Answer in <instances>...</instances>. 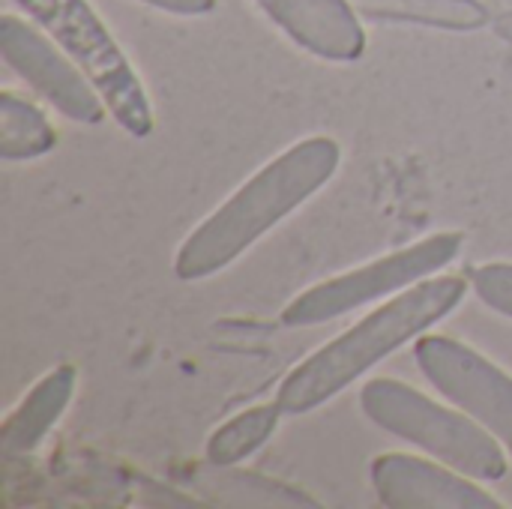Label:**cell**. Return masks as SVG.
I'll list each match as a JSON object with an SVG mask.
<instances>
[{"label": "cell", "instance_id": "5bb4252c", "mask_svg": "<svg viewBox=\"0 0 512 509\" xmlns=\"http://www.w3.org/2000/svg\"><path fill=\"white\" fill-rule=\"evenodd\" d=\"M279 402L249 408L237 417H231L222 429H216L207 441V462L210 465H240L252 453H258L276 432L282 420Z\"/></svg>", "mask_w": 512, "mask_h": 509}, {"label": "cell", "instance_id": "277c9868", "mask_svg": "<svg viewBox=\"0 0 512 509\" xmlns=\"http://www.w3.org/2000/svg\"><path fill=\"white\" fill-rule=\"evenodd\" d=\"M96 84L111 117L132 135L153 132V105L120 42L87 0H15Z\"/></svg>", "mask_w": 512, "mask_h": 509}, {"label": "cell", "instance_id": "7a4b0ae2", "mask_svg": "<svg viewBox=\"0 0 512 509\" xmlns=\"http://www.w3.org/2000/svg\"><path fill=\"white\" fill-rule=\"evenodd\" d=\"M465 294L468 282L462 276L423 279L405 288L390 303H384L351 330L306 357L300 366H294L279 384V408L288 417H297L327 405L390 354L426 336L438 321L453 315L462 306Z\"/></svg>", "mask_w": 512, "mask_h": 509}, {"label": "cell", "instance_id": "9a60e30c", "mask_svg": "<svg viewBox=\"0 0 512 509\" xmlns=\"http://www.w3.org/2000/svg\"><path fill=\"white\" fill-rule=\"evenodd\" d=\"M474 291L477 297L498 315L512 321V264L504 261H492V264H480L474 273Z\"/></svg>", "mask_w": 512, "mask_h": 509}, {"label": "cell", "instance_id": "5b68a950", "mask_svg": "<svg viewBox=\"0 0 512 509\" xmlns=\"http://www.w3.org/2000/svg\"><path fill=\"white\" fill-rule=\"evenodd\" d=\"M465 237L456 231L432 234L408 249L390 252L366 267L348 270L336 279H327L300 297H294L285 312V327H315L333 318H342L348 312H357L369 303L387 300L393 294H402L405 288L441 273L447 264H453L462 252Z\"/></svg>", "mask_w": 512, "mask_h": 509}, {"label": "cell", "instance_id": "30bf717a", "mask_svg": "<svg viewBox=\"0 0 512 509\" xmlns=\"http://www.w3.org/2000/svg\"><path fill=\"white\" fill-rule=\"evenodd\" d=\"M78 387L75 366H57L48 375H42L27 396L6 414L0 426V447L6 456H24L33 453L48 432L60 423L66 408L72 405Z\"/></svg>", "mask_w": 512, "mask_h": 509}, {"label": "cell", "instance_id": "6da1fadb", "mask_svg": "<svg viewBox=\"0 0 512 509\" xmlns=\"http://www.w3.org/2000/svg\"><path fill=\"white\" fill-rule=\"evenodd\" d=\"M339 162L342 147L327 135L303 138L270 159L180 243L174 276L180 282H198L231 267L282 219L321 192L339 171Z\"/></svg>", "mask_w": 512, "mask_h": 509}, {"label": "cell", "instance_id": "9c48e42d", "mask_svg": "<svg viewBox=\"0 0 512 509\" xmlns=\"http://www.w3.org/2000/svg\"><path fill=\"white\" fill-rule=\"evenodd\" d=\"M267 18L303 51L351 63L366 51V30L351 0H255Z\"/></svg>", "mask_w": 512, "mask_h": 509}, {"label": "cell", "instance_id": "8992f818", "mask_svg": "<svg viewBox=\"0 0 512 509\" xmlns=\"http://www.w3.org/2000/svg\"><path fill=\"white\" fill-rule=\"evenodd\" d=\"M414 357L438 393L480 420L512 453V375L450 336H420Z\"/></svg>", "mask_w": 512, "mask_h": 509}, {"label": "cell", "instance_id": "ba28073f", "mask_svg": "<svg viewBox=\"0 0 512 509\" xmlns=\"http://www.w3.org/2000/svg\"><path fill=\"white\" fill-rule=\"evenodd\" d=\"M372 486L390 509H501L471 477L405 453H384L372 462Z\"/></svg>", "mask_w": 512, "mask_h": 509}, {"label": "cell", "instance_id": "2e32d148", "mask_svg": "<svg viewBox=\"0 0 512 509\" xmlns=\"http://www.w3.org/2000/svg\"><path fill=\"white\" fill-rule=\"evenodd\" d=\"M141 3L171 15H207L216 9V0H141Z\"/></svg>", "mask_w": 512, "mask_h": 509}, {"label": "cell", "instance_id": "52a82bcc", "mask_svg": "<svg viewBox=\"0 0 512 509\" xmlns=\"http://www.w3.org/2000/svg\"><path fill=\"white\" fill-rule=\"evenodd\" d=\"M0 54L6 66L24 84H30L48 105H54L63 117L84 126L102 123L108 105L96 90V84L54 39H45L33 24L15 15H3Z\"/></svg>", "mask_w": 512, "mask_h": 509}, {"label": "cell", "instance_id": "4fadbf2b", "mask_svg": "<svg viewBox=\"0 0 512 509\" xmlns=\"http://www.w3.org/2000/svg\"><path fill=\"white\" fill-rule=\"evenodd\" d=\"M57 144L51 120L27 99L3 90L0 96V156L6 162L36 159Z\"/></svg>", "mask_w": 512, "mask_h": 509}, {"label": "cell", "instance_id": "8fae6325", "mask_svg": "<svg viewBox=\"0 0 512 509\" xmlns=\"http://www.w3.org/2000/svg\"><path fill=\"white\" fill-rule=\"evenodd\" d=\"M189 480L201 495L228 507H318L312 495L252 471H234V465L207 462V468H195Z\"/></svg>", "mask_w": 512, "mask_h": 509}, {"label": "cell", "instance_id": "7c38bea8", "mask_svg": "<svg viewBox=\"0 0 512 509\" xmlns=\"http://www.w3.org/2000/svg\"><path fill=\"white\" fill-rule=\"evenodd\" d=\"M360 15L414 21L444 30H480L489 12L480 0H351Z\"/></svg>", "mask_w": 512, "mask_h": 509}, {"label": "cell", "instance_id": "3957f363", "mask_svg": "<svg viewBox=\"0 0 512 509\" xmlns=\"http://www.w3.org/2000/svg\"><path fill=\"white\" fill-rule=\"evenodd\" d=\"M360 408L378 429L432 453L471 480L498 483L507 477L504 444L459 405L447 408L411 384L372 378L360 390Z\"/></svg>", "mask_w": 512, "mask_h": 509}]
</instances>
